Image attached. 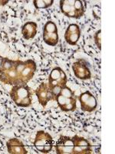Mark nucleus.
Instances as JSON below:
<instances>
[{
    "label": "nucleus",
    "instance_id": "1",
    "mask_svg": "<svg viewBox=\"0 0 115 154\" xmlns=\"http://www.w3.org/2000/svg\"><path fill=\"white\" fill-rule=\"evenodd\" d=\"M37 65L32 60H11L3 58L0 67V81L11 86L26 85L35 75Z\"/></svg>",
    "mask_w": 115,
    "mask_h": 154
},
{
    "label": "nucleus",
    "instance_id": "2",
    "mask_svg": "<svg viewBox=\"0 0 115 154\" xmlns=\"http://www.w3.org/2000/svg\"><path fill=\"white\" fill-rule=\"evenodd\" d=\"M60 9L68 18L79 19L84 16L85 7L81 0H61Z\"/></svg>",
    "mask_w": 115,
    "mask_h": 154
},
{
    "label": "nucleus",
    "instance_id": "3",
    "mask_svg": "<svg viewBox=\"0 0 115 154\" xmlns=\"http://www.w3.org/2000/svg\"><path fill=\"white\" fill-rule=\"evenodd\" d=\"M9 94L12 101L18 106L28 107L31 106V95L29 87L26 85L13 86Z\"/></svg>",
    "mask_w": 115,
    "mask_h": 154
},
{
    "label": "nucleus",
    "instance_id": "4",
    "mask_svg": "<svg viewBox=\"0 0 115 154\" xmlns=\"http://www.w3.org/2000/svg\"><path fill=\"white\" fill-rule=\"evenodd\" d=\"M54 146L52 137L47 132L39 130L36 133L34 146L35 149L42 153H49L52 151Z\"/></svg>",
    "mask_w": 115,
    "mask_h": 154
},
{
    "label": "nucleus",
    "instance_id": "5",
    "mask_svg": "<svg viewBox=\"0 0 115 154\" xmlns=\"http://www.w3.org/2000/svg\"><path fill=\"white\" fill-rule=\"evenodd\" d=\"M43 40L50 46H55L58 43L59 37L57 25L52 21H49L45 24L43 28Z\"/></svg>",
    "mask_w": 115,
    "mask_h": 154
},
{
    "label": "nucleus",
    "instance_id": "6",
    "mask_svg": "<svg viewBox=\"0 0 115 154\" xmlns=\"http://www.w3.org/2000/svg\"><path fill=\"white\" fill-rule=\"evenodd\" d=\"M67 82L68 77L62 69L60 67H55L51 71L48 82L49 89H52L55 87L62 88L67 86Z\"/></svg>",
    "mask_w": 115,
    "mask_h": 154
},
{
    "label": "nucleus",
    "instance_id": "7",
    "mask_svg": "<svg viewBox=\"0 0 115 154\" xmlns=\"http://www.w3.org/2000/svg\"><path fill=\"white\" fill-rule=\"evenodd\" d=\"M72 70L77 79L81 80H87L91 78V70L87 66L86 60L81 59L72 64Z\"/></svg>",
    "mask_w": 115,
    "mask_h": 154
},
{
    "label": "nucleus",
    "instance_id": "8",
    "mask_svg": "<svg viewBox=\"0 0 115 154\" xmlns=\"http://www.w3.org/2000/svg\"><path fill=\"white\" fill-rule=\"evenodd\" d=\"M81 109L83 112H91L94 111L98 106V101L95 96L90 91L81 93L78 97Z\"/></svg>",
    "mask_w": 115,
    "mask_h": 154
},
{
    "label": "nucleus",
    "instance_id": "9",
    "mask_svg": "<svg viewBox=\"0 0 115 154\" xmlns=\"http://www.w3.org/2000/svg\"><path fill=\"white\" fill-rule=\"evenodd\" d=\"M56 153L73 154L74 142L72 137L61 136L55 144Z\"/></svg>",
    "mask_w": 115,
    "mask_h": 154
},
{
    "label": "nucleus",
    "instance_id": "10",
    "mask_svg": "<svg viewBox=\"0 0 115 154\" xmlns=\"http://www.w3.org/2000/svg\"><path fill=\"white\" fill-rule=\"evenodd\" d=\"M74 142L73 154H91L92 153L91 145L86 139L75 135L72 137Z\"/></svg>",
    "mask_w": 115,
    "mask_h": 154
},
{
    "label": "nucleus",
    "instance_id": "11",
    "mask_svg": "<svg viewBox=\"0 0 115 154\" xmlns=\"http://www.w3.org/2000/svg\"><path fill=\"white\" fill-rule=\"evenodd\" d=\"M35 94L39 103L43 107H46L49 101L55 100L54 96L49 87V85L46 82H42L38 86V89L35 90Z\"/></svg>",
    "mask_w": 115,
    "mask_h": 154
},
{
    "label": "nucleus",
    "instance_id": "12",
    "mask_svg": "<svg viewBox=\"0 0 115 154\" xmlns=\"http://www.w3.org/2000/svg\"><path fill=\"white\" fill-rule=\"evenodd\" d=\"M55 100L63 112H73L76 109L77 101L75 97H66L58 94L56 96Z\"/></svg>",
    "mask_w": 115,
    "mask_h": 154
},
{
    "label": "nucleus",
    "instance_id": "13",
    "mask_svg": "<svg viewBox=\"0 0 115 154\" xmlns=\"http://www.w3.org/2000/svg\"><path fill=\"white\" fill-rule=\"evenodd\" d=\"M81 32L80 26L77 24H71L67 28L65 33V39L69 45L75 46L79 38H80Z\"/></svg>",
    "mask_w": 115,
    "mask_h": 154
},
{
    "label": "nucleus",
    "instance_id": "14",
    "mask_svg": "<svg viewBox=\"0 0 115 154\" xmlns=\"http://www.w3.org/2000/svg\"><path fill=\"white\" fill-rule=\"evenodd\" d=\"M6 146L9 153L10 154H27L25 145L21 140L17 138H12L6 142Z\"/></svg>",
    "mask_w": 115,
    "mask_h": 154
},
{
    "label": "nucleus",
    "instance_id": "15",
    "mask_svg": "<svg viewBox=\"0 0 115 154\" xmlns=\"http://www.w3.org/2000/svg\"><path fill=\"white\" fill-rule=\"evenodd\" d=\"M37 29H38V26H37L36 23L27 22L23 25L22 28V37L26 40H29V39L35 38L37 34Z\"/></svg>",
    "mask_w": 115,
    "mask_h": 154
},
{
    "label": "nucleus",
    "instance_id": "16",
    "mask_svg": "<svg viewBox=\"0 0 115 154\" xmlns=\"http://www.w3.org/2000/svg\"><path fill=\"white\" fill-rule=\"evenodd\" d=\"M33 3L37 9H48L53 5L54 0H34Z\"/></svg>",
    "mask_w": 115,
    "mask_h": 154
},
{
    "label": "nucleus",
    "instance_id": "17",
    "mask_svg": "<svg viewBox=\"0 0 115 154\" xmlns=\"http://www.w3.org/2000/svg\"><path fill=\"white\" fill-rule=\"evenodd\" d=\"M94 39L98 49L101 50V29H98V31L96 32L95 34H94Z\"/></svg>",
    "mask_w": 115,
    "mask_h": 154
},
{
    "label": "nucleus",
    "instance_id": "18",
    "mask_svg": "<svg viewBox=\"0 0 115 154\" xmlns=\"http://www.w3.org/2000/svg\"><path fill=\"white\" fill-rule=\"evenodd\" d=\"M8 2H9V1H7V0H5V1H2V0H0V5H5L6 3H8Z\"/></svg>",
    "mask_w": 115,
    "mask_h": 154
},
{
    "label": "nucleus",
    "instance_id": "19",
    "mask_svg": "<svg viewBox=\"0 0 115 154\" xmlns=\"http://www.w3.org/2000/svg\"><path fill=\"white\" fill-rule=\"evenodd\" d=\"M2 60H3V57H2V56H1V55H0V67H1V66H2Z\"/></svg>",
    "mask_w": 115,
    "mask_h": 154
}]
</instances>
